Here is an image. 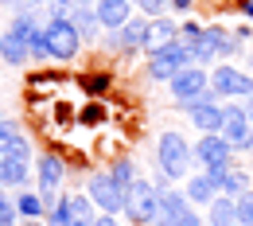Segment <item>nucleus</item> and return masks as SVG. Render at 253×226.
Returning a JSON list of instances; mask_svg holds the SVG:
<instances>
[{"label": "nucleus", "mask_w": 253, "mask_h": 226, "mask_svg": "<svg viewBox=\"0 0 253 226\" xmlns=\"http://www.w3.org/2000/svg\"><path fill=\"white\" fill-rule=\"evenodd\" d=\"M211 90H214L218 97H250L253 94V78L242 74L238 66L218 63L214 70H211Z\"/></svg>", "instance_id": "1a4fd4ad"}, {"label": "nucleus", "mask_w": 253, "mask_h": 226, "mask_svg": "<svg viewBox=\"0 0 253 226\" xmlns=\"http://www.w3.org/2000/svg\"><path fill=\"white\" fill-rule=\"evenodd\" d=\"M86 195L97 203V211H109V215H117V211H125V187L109 176V172H97V176H90V187H86Z\"/></svg>", "instance_id": "6e6552de"}, {"label": "nucleus", "mask_w": 253, "mask_h": 226, "mask_svg": "<svg viewBox=\"0 0 253 226\" xmlns=\"http://www.w3.org/2000/svg\"><path fill=\"white\" fill-rule=\"evenodd\" d=\"M214 183H218V195H230V199L250 191V176H246V172H234V168L214 172Z\"/></svg>", "instance_id": "6ab92c4d"}, {"label": "nucleus", "mask_w": 253, "mask_h": 226, "mask_svg": "<svg viewBox=\"0 0 253 226\" xmlns=\"http://www.w3.org/2000/svg\"><path fill=\"white\" fill-rule=\"evenodd\" d=\"M0 59L12 66H24L28 59H32V51H28V39H20V35L4 32V47H0Z\"/></svg>", "instance_id": "aec40b11"}, {"label": "nucleus", "mask_w": 253, "mask_h": 226, "mask_svg": "<svg viewBox=\"0 0 253 226\" xmlns=\"http://www.w3.org/2000/svg\"><path fill=\"white\" fill-rule=\"evenodd\" d=\"M28 183V160L0 152V187H24Z\"/></svg>", "instance_id": "f3484780"}, {"label": "nucleus", "mask_w": 253, "mask_h": 226, "mask_svg": "<svg viewBox=\"0 0 253 226\" xmlns=\"http://www.w3.org/2000/svg\"><path fill=\"white\" fill-rule=\"evenodd\" d=\"M207 223L211 226H238V199L218 195V199L207 207Z\"/></svg>", "instance_id": "a211bd4d"}, {"label": "nucleus", "mask_w": 253, "mask_h": 226, "mask_svg": "<svg viewBox=\"0 0 253 226\" xmlns=\"http://www.w3.org/2000/svg\"><path fill=\"white\" fill-rule=\"evenodd\" d=\"M28 4H32V8H47L51 0H28Z\"/></svg>", "instance_id": "4c0bfd02"}, {"label": "nucleus", "mask_w": 253, "mask_h": 226, "mask_svg": "<svg viewBox=\"0 0 253 226\" xmlns=\"http://www.w3.org/2000/svg\"><path fill=\"white\" fill-rule=\"evenodd\" d=\"M191 4H195V0H171V8H175V12H187Z\"/></svg>", "instance_id": "f704fd0d"}, {"label": "nucleus", "mask_w": 253, "mask_h": 226, "mask_svg": "<svg viewBox=\"0 0 253 226\" xmlns=\"http://www.w3.org/2000/svg\"><path fill=\"white\" fill-rule=\"evenodd\" d=\"M94 199H90V195H70V215H74V223L78 226H86V223H94L97 215H94Z\"/></svg>", "instance_id": "412c9836"}, {"label": "nucleus", "mask_w": 253, "mask_h": 226, "mask_svg": "<svg viewBox=\"0 0 253 226\" xmlns=\"http://www.w3.org/2000/svg\"><path fill=\"white\" fill-rule=\"evenodd\" d=\"M20 136V125L16 121H8V117H0V152H8V144Z\"/></svg>", "instance_id": "bb28decb"}, {"label": "nucleus", "mask_w": 253, "mask_h": 226, "mask_svg": "<svg viewBox=\"0 0 253 226\" xmlns=\"http://www.w3.org/2000/svg\"><path fill=\"white\" fill-rule=\"evenodd\" d=\"M109 176H113V180H117V183H121L125 191L132 187V183H136V168H132L128 160H117L113 168H109Z\"/></svg>", "instance_id": "b1692460"}, {"label": "nucleus", "mask_w": 253, "mask_h": 226, "mask_svg": "<svg viewBox=\"0 0 253 226\" xmlns=\"http://www.w3.org/2000/svg\"><path fill=\"white\" fill-rule=\"evenodd\" d=\"M8 156H20V160H32V140H28L24 133H20V136H16L12 144H8Z\"/></svg>", "instance_id": "c85d7f7f"}, {"label": "nucleus", "mask_w": 253, "mask_h": 226, "mask_svg": "<svg viewBox=\"0 0 253 226\" xmlns=\"http://www.w3.org/2000/svg\"><path fill=\"white\" fill-rule=\"evenodd\" d=\"M28 226H47V223H43V219H28Z\"/></svg>", "instance_id": "58836bf2"}, {"label": "nucleus", "mask_w": 253, "mask_h": 226, "mask_svg": "<svg viewBox=\"0 0 253 226\" xmlns=\"http://www.w3.org/2000/svg\"><path fill=\"white\" fill-rule=\"evenodd\" d=\"M242 12H246V16L253 20V0H242Z\"/></svg>", "instance_id": "c9c22d12"}, {"label": "nucleus", "mask_w": 253, "mask_h": 226, "mask_svg": "<svg viewBox=\"0 0 253 226\" xmlns=\"http://www.w3.org/2000/svg\"><path fill=\"white\" fill-rule=\"evenodd\" d=\"M0 4H4L8 12H12V8H16V12H24V4H28V0H0Z\"/></svg>", "instance_id": "72a5a7b5"}, {"label": "nucleus", "mask_w": 253, "mask_h": 226, "mask_svg": "<svg viewBox=\"0 0 253 226\" xmlns=\"http://www.w3.org/2000/svg\"><path fill=\"white\" fill-rule=\"evenodd\" d=\"M74 4H90V0H74Z\"/></svg>", "instance_id": "a19ab883"}, {"label": "nucleus", "mask_w": 253, "mask_h": 226, "mask_svg": "<svg viewBox=\"0 0 253 226\" xmlns=\"http://www.w3.org/2000/svg\"><path fill=\"white\" fill-rule=\"evenodd\" d=\"M28 51H32V59H47V55H51V47H47V35H43V24L32 32V39H28Z\"/></svg>", "instance_id": "393cba45"}, {"label": "nucleus", "mask_w": 253, "mask_h": 226, "mask_svg": "<svg viewBox=\"0 0 253 226\" xmlns=\"http://www.w3.org/2000/svg\"><path fill=\"white\" fill-rule=\"evenodd\" d=\"M195 160L214 176V172H226V168H230L234 148H230V140H226L222 133H203V136H199V144H195Z\"/></svg>", "instance_id": "423d86ee"}, {"label": "nucleus", "mask_w": 253, "mask_h": 226, "mask_svg": "<svg viewBox=\"0 0 253 226\" xmlns=\"http://www.w3.org/2000/svg\"><path fill=\"white\" fill-rule=\"evenodd\" d=\"M63 176H66V168H63L59 156H51V152L39 156V164H35V180H39V191H43V195H55V191H59Z\"/></svg>", "instance_id": "9b49d317"}, {"label": "nucleus", "mask_w": 253, "mask_h": 226, "mask_svg": "<svg viewBox=\"0 0 253 226\" xmlns=\"http://www.w3.org/2000/svg\"><path fill=\"white\" fill-rule=\"evenodd\" d=\"M179 39V28L168 20V16H156V20H148V39H144V51L152 55L160 47H168V43H175Z\"/></svg>", "instance_id": "f8f14e48"}, {"label": "nucleus", "mask_w": 253, "mask_h": 226, "mask_svg": "<svg viewBox=\"0 0 253 226\" xmlns=\"http://www.w3.org/2000/svg\"><path fill=\"white\" fill-rule=\"evenodd\" d=\"M16 215H20L16 203H8V199L0 195V226H16Z\"/></svg>", "instance_id": "c756f323"}, {"label": "nucleus", "mask_w": 253, "mask_h": 226, "mask_svg": "<svg viewBox=\"0 0 253 226\" xmlns=\"http://www.w3.org/2000/svg\"><path fill=\"white\" fill-rule=\"evenodd\" d=\"M70 24L78 28L82 43H86V39H97V32H105L101 20H97V12L90 8V4H74V8H70Z\"/></svg>", "instance_id": "dca6fc26"}, {"label": "nucleus", "mask_w": 253, "mask_h": 226, "mask_svg": "<svg viewBox=\"0 0 253 226\" xmlns=\"http://www.w3.org/2000/svg\"><path fill=\"white\" fill-rule=\"evenodd\" d=\"M168 4H171V0H136V8H140V12L148 16V20L164 16V12H168Z\"/></svg>", "instance_id": "cd10ccee"}, {"label": "nucleus", "mask_w": 253, "mask_h": 226, "mask_svg": "<svg viewBox=\"0 0 253 226\" xmlns=\"http://www.w3.org/2000/svg\"><path fill=\"white\" fill-rule=\"evenodd\" d=\"M94 12H97V20H101L105 32H121L132 20V0H97Z\"/></svg>", "instance_id": "9d476101"}, {"label": "nucleus", "mask_w": 253, "mask_h": 226, "mask_svg": "<svg viewBox=\"0 0 253 226\" xmlns=\"http://www.w3.org/2000/svg\"><path fill=\"white\" fill-rule=\"evenodd\" d=\"M43 35H47V47H51V59H74L78 47H82V35L70 20H47L43 24Z\"/></svg>", "instance_id": "0eeeda50"}, {"label": "nucleus", "mask_w": 253, "mask_h": 226, "mask_svg": "<svg viewBox=\"0 0 253 226\" xmlns=\"http://www.w3.org/2000/svg\"><path fill=\"white\" fill-rule=\"evenodd\" d=\"M203 32H207V28H199V24H183V28H179V39H183V43H195V39H203Z\"/></svg>", "instance_id": "7c9ffc66"}, {"label": "nucleus", "mask_w": 253, "mask_h": 226, "mask_svg": "<svg viewBox=\"0 0 253 226\" xmlns=\"http://www.w3.org/2000/svg\"><path fill=\"white\" fill-rule=\"evenodd\" d=\"M238 226H253V187L238 195Z\"/></svg>", "instance_id": "a878e982"}, {"label": "nucleus", "mask_w": 253, "mask_h": 226, "mask_svg": "<svg viewBox=\"0 0 253 226\" xmlns=\"http://www.w3.org/2000/svg\"><path fill=\"white\" fill-rule=\"evenodd\" d=\"M47 226H78L74 215H70V195H63V199L47 211Z\"/></svg>", "instance_id": "5701e85b"}, {"label": "nucleus", "mask_w": 253, "mask_h": 226, "mask_svg": "<svg viewBox=\"0 0 253 226\" xmlns=\"http://www.w3.org/2000/svg\"><path fill=\"white\" fill-rule=\"evenodd\" d=\"M175 226H203V219H199V211H195V207H187V211L175 219Z\"/></svg>", "instance_id": "2f4dec72"}, {"label": "nucleus", "mask_w": 253, "mask_h": 226, "mask_svg": "<svg viewBox=\"0 0 253 226\" xmlns=\"http://www.w3.org/2000/svg\"><path fill=\"white\" fill-rule=\"evenodd\" d=\"M183 195H187L195 207H211V203L218 199V183H214L211 172H207V176H191L187 187H183Z\"/></svg>", "instance_id": "ddd939ff"}, {"label": "nucleus", "mask_w": 253, "mask_h": 226, "mask_svg": "<svg viewBox=\"0 0 253 226\" xmlns=\"http://www.w3.org/2000/svg\"><path fill=\"white\" fill-rule=\"evenodd\" d=\"M168 90L175 97V105H183V109H195V105H203V101H214V90H211V74L203 70L199 63L183 66L171 82H168Z\"/></svg>", "instance_id": "f257e3e1"}, {"label": "nucleus", "mask_w": 253, "mask_h": 226, "mask_svg": "<svg viewBox=\"0 0 253 226\" xmlns=\"http://www.w3.org/2000/svg\"><path fill=\"white\" fill-rule=\"evenodd\" d=\"M125 215L132 219L136 226H152L160 215V187L148 183V180H136L125 195Z\"/></svg>", "instance_id": "20e7f679"}, {"label": "nucleus", "mask_w": 253, "mask_h": 226, "mask_svg": "<svg viewBox=\"0 0 253 226\" xmlns=\"http://www.w3.org/2000/svg\"><path fill=\"white\" fill-rule=\"evenodd\" d=\"M156 156H160V172L168 180H183L191 172V160H195V148L187 144L183 133H164L156 140Z\"/></svg>", "instance_id": "f03ea898"}, {"label": "nucleus", "mask_w": 253, "mask_h": 226, "mask_svg": "<svg viewBox=\"0 0 253 226\" xmlns=\"http://www.w3.org/2000/svg\"><path fill=\"white\" fill-rule=\"evenodd\" d=\"M144 39H148V20H128L121 32L109 35V47H125V51H136V47H144Z\"/></svg>", "instance_id": "4468645a"}, {"label": "nucleus", "mask_w": 253, "mask_h": 226, "mask_svg": "<svg viewBox=\"0 0 253 226\" xmlns=\"http://www.w3.org/2000/svg\"><path fill=\"white\" fill-rule=\"evenodd\" d=\"M187 113H191V121L199 125V133H222V125H226V113L214 101H203V105H195Z\"/></svg>", "instance_id": "2eb2a0df"}, {"label": "nucleus", "mask_w": 253, "mask_h": 226, "mask_svg": "<svg viewBox=\"0 0 253 226\" xmlns=\"http://www.w3.org/2000/svg\"><path fill=\"white\" fill-rule=\"evenodd\" d=\"M191 43L183 39H175V43H168V47H160L148 55V78H156V82H171L183 66H191Z\"/></svg>", "instance_id": "7ed1b4c3"}, {"label": "nucleus", "mask_w": 253, "mask_h": 226, "mask_svg": "<svg viewBox=\"0 0 253 226\" xmlns=\"http://www.w3.org/2000/svg\"><path fill=\"white\" fill-rule=\"evenodd\" d=\"M246 113H250V121H253V94L246 97Z\"/></svg>", "instance_id": "e433bc0d"}, {"label": "nucleus", "mask_w": 253, "mask_h": 226, "mask_svg": "<svg viewBox=\"0 0 253 226\" xmlns=\"http://www.w3.org/2000/svg\"><path fill=\"white\" fill-rule=\"evenodd\" d=\"M0 47H4V28H0Z\"/></svg>", "instance_id": "ea45409f"}, {"label": "nucleus", "mask_w": 253, "mask_h": 226, "mask_svg": "<svg viewBox=\"0 0 253 226\" xmlns=\"http://www.w3.org/2000/svg\"><path fill=\"white\" fill-rule=\"evenodd\" d=\"M16 211L24 215V219H47V203H43V195H20L16 199Z\"/></svg>", "instance_id": "4be33fe9"}, {"label": "nucleus", "mask_w": 253, "mask_h": 226, "mask_svg": "<svg viewBox=\"0 0 253 226\" xmlns=\"http://www.w3.org/2000/svg\"><path fill=\"white\" fill-rule=\"evenodd\" d=\"M222 113H226L222 136L230 140V148L234 152H250L253 148V121H250V113H246V105L230 101V105H222Z\"/></svg>", "instance_id": "39448f33"}, {"label": "nucleus", "mask_w": 253, "mask_h": 226, "mask_svg": "<svg viewBox=\"0 0 253 226\" xmlns=\"http://www.w3.org/2000/svg\"><path fill=\"white\" fill-rule=\"evenodd\" d=\"M94 226H117V219H113L109 211H101V215H97V219H94Z\"/></svg>", "instance_id": "473e14b6"}]
</instances>
